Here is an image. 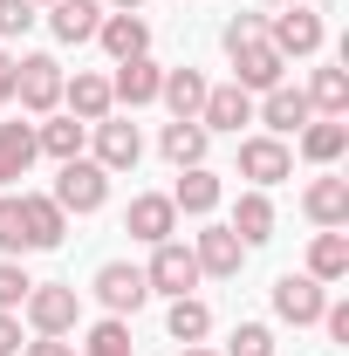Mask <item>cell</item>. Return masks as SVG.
<instances>
[{"label":"cell","mask_w":349,"mask_h":356,"mask_svg":"<svg viewBox=\"0 0 349 356\" xmlns=\"http://www.w3.org/2000/svg\"><path fill=\"white\" fill-rule=\"evenodd\" d=\"M267 42H274V55H281V62H308L315 48L329 42V28H322V14H315V7L288 0V7L267 21Z\"/></svg>","instance_id":"obj_1"},{"label":"cell","mask_w":349,"mask_h":356,"mask_svg":"<svg viewBox=\"0 0 349 356\" xmlns=\"http://www.w3.org/2000/svg\"><path fill=\"white\" fill-rule=\"evenodd\" d=\"M14 96L28 117H55L62 110V62L55 55H14Z\"/></svg>","instance_id":"obj_2"},{"label":"cell","mask_w":349,"mask_h":356,"mask_svg":"<svg viewBox=\"0 0 349 356\" xmlns=\"http://www.w3.org/2000/svg\"><path fill=\"white\" fill-rule=\"evenodd\" d=\"M62 213H103V199H110V172L96 165V158H69L62 172H55V192H48Z\"/></svg>","instance_id":"obj_3"},{"label":"cell","mask_w":349,"mask_h":356,"mask_svg":"<svg viewBox=\"0 0 349 356\" xmlns=\"http://www.w3.org/2000/svg\"><path fill=\"white\" fill-rule=\"evenodd\" d=\"M21 309H28V329H35V336H69V329L83 322V302H76V288H62V281H35Z\"/></svg>","instance_id":"obj_4"},{"label":"cell","mask_w":349,"mask_h":356,"mask_svg":"<svg viewBox=\"0 0 349 356\" xmlns=\"http://www.w3.org/2000/svg\"><path fill=\"white\" fill-rule=\"evenodd\" d=\"M144 281H151V295H192L206 274H199V261H192V247L185 240H158L151 247V261H144Z\"/></svg>","instance_id":"obj_5"},{"label":"cell","mask_w":349,"mask_h":356,"mask_svg":"<svg viewBox=\"0 0 349 356\" xmlns=\"http://www.w3.org/2000/svg\"><path fill=\"white\" fill-rule=\"evenodd\" d=\"M226 55H233V83L247 89V96H267V89L288 83V62L274 55V42H267V35H254V42H233Z\"/></svg>","instance_id":"obj_6"},{"label":"cell","mask_w":349,"mask_h":356,"mask_svg":"<svg viewBox=\"0 0 349 356\" xmlns=\"http://www.w3.org/2000/svg\"><path fill=\"white\" fill-rule=\"evenodd\" d=\"M89 288H96V302H103L110 315H137L144 302H151V281H144V267H137V261H103Z\"/></svg>","instance_id":"obj_7"},{"label":"cell","mask_w":349,"mask_h":356,"mask_svg":"<svg viewBox=\"0 0 349 356\" xmlns=\"http://www.w3.org/2000/svg\"><path fill=\"white\" fill-rule=\"evenodd\" d=\"M240 178H254V192L295 178V151H288V137H267V131L240 137Z\"/></svg>","instance_id":"obj_8"},{"label":"cell","mask_w":349,"mask_h":356,"mask_svg":"<svg viewBox=\"0 0 349 356\" xmlns=\"http://www.w3.org/2000/svg\"><path fill=\"white\" fill-rule=\"evenodd\" d=\"M89 137H96V165L103 172H137V158H144V137H137L131 117H103V124H89Z\"/></svg>","instance_id":"obj_9"},{"label":"cell","mask_w":349,"mask_h":356,"mask_svg":"<svg viewBox=\"0 0 349 356\" xmlns=\"http://www.w3.org/2000/svg\"><path fill=\"white\" fill-rule=\"evenodd\" d=\"M322 309H329V288H322V281H308V274H281V281H274V315H281V322L315 329Z\"/></svg>","instance_id":"obj_10"},{"label":"cell","mask_w":349,"mask_h":356,"mask_svg":"<svg viewBox=\"0 0 349 356\" xmlns=\"http://www.w3.org/2000/svg\"><path fill=\"white\" fill-rule=\"evenodd\" d=\"M62 110H69L76 124H103V117L117 110V96H110V76H96V69H76V76H62Z\"/></svg>","instance_id":"obj_11"},{"label":"cell","mask_w":349,"mask_h":356,"mask_svg":"<svg viewBox=\"0 0 349 356\" xmlns=\"http://www.w3.org/2000/svg\"><path fill=\"white\" fill-rule=\"evenodd\" d=\"M124 233H131V240H144V247L172 240V233H178V206H172V192H137L131 213H124Z\"/></svg>","instance_id":"obj_12"},{"label":"cell","mask_w":349,"mask_h":356,"mask_svg":"<svg viewBox=\"0 0 349 356\" xmlns=\"http://www.w3.org/2000/svg\"><path fill=\"white\" fill-rule=\"evenodd\" d=\"M240 124H254V96H247L240 83H213V89H206V103H199V131L240 137Z\"/></svg>","instance_id":"obj_13"},{"label":"cell","mask_w":349,"mask_h":356,"mask_svg":"<svg viewBox=\"0 0 349 356\" xmlns=\"http://www.w3.org/2000/svg\"><path fill=\"white\" fill-rule=\"evenodd\" d=\"M192 261L206 281H233L240 261H247V247L233 240V226H199V240H192Z\"/></svg>","instance_id":"obj_14"},{"label":"cell","mask_w":349,"mask_h":356,"mask_svg":"<svg viewBox=\"0 0 349 356\" xmlns=\"http://www.w3.org/2000/svg\"><path fill=\"white\" fill-rule=\"evenodd\" d=\"M158 89H165V69H158L151 55H131V62H117V76H110V96H117L124 110H144V103H158Z\"/></svg>","instance_id":"obj_15"},{"label":"cell","mask_w":349,"mask_h":356,"mask_svg":"<svg viewBox=\"0 0 349 356\" xmlns=\"http://www.w3.org/2000/svg\"><path fill=\"white\" fill-rule=\"evenodd\" d=\"M21 226H28V254H48V247H62L69 213H62L48 192H21Z\"/></svg>","instance_id":"obj_16"},{"label":"cell","mask_w":349,"mask_h":356,"mask_svg":"<svg viewBox=\"0 0 349 356\" xmlns=\"http://www.w3.org/2000/svg\"><path fill=\"white\" fill-rule=\"evenodd\" d=\"M48 14V35L62 48L76 42H96V28H103V0H55V7H42Z\"/></svg>","instance_id":"obj_17"},{"label":"cell","mask_w":349,"mask_h":356,"mask_svg":"<svg viewBox=\"0 0 349 356\" xmlns=\"http://www.w3.org/2000/svg\"><path fill=\"white\" fill-rule=\"evenodd\" d=\"M219 199H226V185H219V172H206V165H185L172 185V206L178 213H192V220H213Z\"/></svg>","instance_id":"obj_18"},{"label":"cell","mask_w":349,"mask_h":356,"mask_svg":"<svg viewBox=\"0 0 349 356\" xmlns=\"http://www.w3.org/2000/svg\"><path fill=\"white\" fill-rule=\"evenodd\" d=\"M96 42H103V55H110V62H131V55H151V21H144V14H103Z\"/></svg>","instance_id":"obj_19"},{"label":"cell","mask_w":349,"mask_h":356,"mask_svg":"<svg viewBox=\"0 0 349 356\" xmlns=\"http://www.w3.org/2000/svg\"><path fill=\"white\" fill-rule=\"evenodd\" d=\"M254 117L267 124V137H295L308 117H315V110H308V96H302V89H288V83H281V89H267L261 103H254Z\"/></svg>","instance_id":"obj_20"},{"label":"cell","mask_w":349,"mask_h":356,"mask_svg":"<svg viewBox=\"0 0 349 356\" xmlns=\"http://www.w3.org/2000/svg\"><path fill=\"white\" fill-rule=\"evenodd\" d=\"M302 274L322 281V288H329V281H349V233L343 226H322V233L308 240V267Z\"/></svg>","instance_id":"obj_21"},{"label":"cell","mask_w":349,"mask_h":356,"mask_svg":"<svg viewBox=\"0 0 349 356\" xmlns=\"http://www.w3.org/2000/svg\"><path fill=\"white\" fill-rule=\"evenodd\" d=\"M295 151H302L308 165H336L349 151V124L343 117H308L302 131H295Z\"/></svg>","instance_id":"obj_22"},{"label":"cell","mask_w":349,"mask_h":356,"mask_svg":"<svg viewBox=\"0 0 349 356\" xmlns=\"http://www.w3.org/2000/svg\"><path fill=\"white\" fill-rule=\"evenodd\" d=\"M226 226H233L240 247H267V240H274V199H267V192H240Z\"/></svg>","instance_id":"obj_23"},{"label":"cell","mask_w":349,"mask_h":356,"mask_svg":"<svg viewBox=\"0 0 349 356\" xmlns=\"http://www.w3.org/2000/svg\"><path fill=\"white\" fill-rule=\"evenodd\" d=\"M83 137H89V124H76L69 110H55V117L35 124V151L55 158V165H69V158H83Z\"/></svg>","instance_id":"obj_24"},{"label":"cell","mask_w":349,"mask_h":356,"mask_svg":"<svg viewBox=\"0 0 349 356\" xmlns=\"http://www.w3.org/2000/svg\"><path fill=\"white\" fill-rule=\"evenodd\" d=\"M302 213L315 226H349V178H315L302 192Z\"/></svg>","instance_id":"obj_25"},{"label":"cell","mask_w":349,"mask_h":356,"mask_svg":"<svg viewBox=\"0 0 349 356\" xmlns=\"http://www.w3.org/2000/svg\"><path fill=\"white\" fill-rule=\"evenodd\" d=\"M42 151H35V124H0V192L14 185V178H28Z\"/></svg>","instance_id":"obj_26"},{"label":"cell","mask_w":349,"mask_h":356,"mask_svg":"<svg viewBox=\"0 0 349 356\" xmlns=\"http://www.w3.org/2000/svg\"><path fill=\"white\" fill-rule=\"evenodd\" d=\"M206 76H199V69H165V89H158V103H165V110H172V117H192V124H199V103H206Z\"/></svg>","instance_id":"obj_27"},{"label":"cell","mask_w":349,"mask_h":356,"mask_svg":"<svg viewBox=\"0 0 349 356\" xmlns=\"http://www.w3.org/2000/svg\"><path fill=\"white\" fill-rule=\"evenodd\" d=\"M206 137H213V131H199L192 117H172V124L158 131V151H165L178 172H185V165H206Z\"/></svg>","instance_id":"obj_28"},{"label":"cell","mask_w":349,"mask_h":356,"mask_svg":"<svg viewBox=\"0 0 349 356\" xmlns=\"http://www.w3.org/2000/svg\"><path fill=\"white\" fill-rule=\"evenodd\" d=\"M302 96H308L315 117H343V110H349V76H343V69H315Z\"/></svg>","instance_id":"obj_29"},{"label":"cell","mask_w":349,"mask_h":356,"mask_svg":"<svg viewBox=\"0 0 349 356\" xmlns=\"http://www.w3.org/2000/svg\"><path fill=\"white\" fill-rule=\"evenodd\" d=\"M165 329H172V343H206V336H213V309H206L199 295H178L172 315H165Z\"/></svg>","instance_id":"obj_30"},{"label":"cell","mask_w":349,"mask_h":356,"mask_svg":"<svg viewBox=\"0 0 349 356\" xmlns=\"http://www.w3.org/2000/svg\"><path fill=\"white\" fill-rule=\"evenodd\" d=\"M76 356H137V343H131V322H124V315H103V322L89 329L83 343H76Z\"/></svg>","instance_id":"obj_31"},{"label":"cell","mask_w":349,"mask_h":356,"mask_svg":"<svg viewBox=\"0 0 349 356\" xmlns=\"http://www.w3.org/2000/svg\"><path fill=\"white\" fill-rule=\"evenodd\" d=\"M28 254V226H21V192H0V261Z\"/></svg>","instance_id":"obj_32"},{"label":"cell","mask_w":349,"mask_h":356,"mask_svg":"<svg viewBox=\"0 0 349 356\" xmlns=\"http://www.w3.org/2000/svg\"><path fill=\"white\" fill-rule=\"evenodd\" d=\"M219 356H274V329H267V322H240Z\"/></svg>","instance_id":"obj_33"},{"label":"cell","mask_w":349,"mask_h":356,"mask_svg":"<svg viewBox=\"0 0 349 356\" xmlns=\"http://www.w3.org/2000/svg\"><path fill=\"white\" fill-rule=\"evenodd\" d=\"M42 21V7H28V0H0V42H14V35H28Z\"/></svg>","instance_id":"obj_34"},{"label":"cell","mask_w":349,"mask_h":356,"mask_svg":"<svg viewBox=\"0 0 349 356\" xmlns=\"http://www.w3.org/2000/svg\"><path fill=\"white\" fill-rule=\"evenodd\" d=\"M28 288H35V281H28V267H21V261H0V309H21V302H28Z\"/></svg>","instance_id":"obj_35"},{"label":"cell","mask_w":349,"mask_h":356,"mask_svg":"<svg viewBox=\"0 0 349 356\" xmlns=\"http://www.w3.org/2000/svg\"><path fill=\"white\" fill-rule=\"evenodd\" d=\"M254 35H267V21H261V14H233V21L219 28V42H226V48H233V42H254Z\"/></svg>","instance_id":"obj_36"},{"label":"cell","mask_w":349,"mask_h":356,"mask_svg":"<svg viewBox=\"0 0 349 356\" xmlns=\"http://www.w3.org/2000/svg\"><path fill=\"white\" fill-rule=\"evenodd\" d=\"M21 356H76L69 336H35V343H21Z\"/></svg>","instance_id":"obj_37"},{"label":"cell","mask_w":349,"mask_h":356,"mask_svg":"<svg viewBox=\"0 0 349 356\" xmlns=\"http://www.w3.org/2000/svg\"><path fill=\"white\" fill-rule=\"evenodd\" d=\"M0 356H21V315L0 309Z\"/></svg>","instance_id":"obj_38"},{"label":"cell","mask_w":349,"mask_h":356,"mask_svg":"<svg viewBox=\"0 0 349 356\" xmlns=\"http://www.w3.org/2000/svg\"><path fill=\"white\" fill-rule=\"evenodd\" d=\"M0 103H14V55L0 48Z\"/></svg>","instance_id":"obj_39"},{"label":"cell","mask_w":349,"mask_h":356,"mask_svg":"<svg viewBox=\"0 0 349 356\" xmlns=\"http://www.w3.org/2000/svg\"><path fill=\"white\" fill-rule=\"evenodd\" d=\"M103 7H110V14H137L144 0H103Z\"/></svg>","instance_id":"obj_40"},{"label":"cell","mask_w":349,"mask_h":356,"mask_svg":"<svg viewBox=\"0 0 349 356\" xmlns=\"http://www.w3.org/2000/svg\"><path fill=\"white\" fill-rule=\"evenodd\" d=\"M178 356H219V350H206V343H185V350H178Z\"/></svg>","instance_id":"obj_41"},{"label":"cell","mask_w":349,"mask_h":356,"mask_svg":"<svg viewBox=\"0 0 349 356\" xmlns=\"http://www.w3.org/2000/svg\"><path fill=\"white\" fill-rule=\"evenodd\" d=\"M28 7H55V0H28Z\"/></svg>","instance_id":"obj_42"},{"label":"cell","mask_w":349,"mask_h":356,"mask_svg":"<svg viewBox=\"0 0 349 356\" xmlns=\"http://www.w3.org/2000/svg\"><path fill=\"white\" fill-rule=\"evenodd\" d=\"M261 7H288V0H261Z\"/></svg>","instance_id":"obj_43"}]
</instances>
